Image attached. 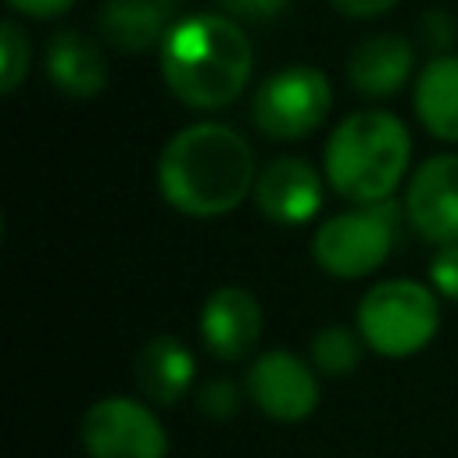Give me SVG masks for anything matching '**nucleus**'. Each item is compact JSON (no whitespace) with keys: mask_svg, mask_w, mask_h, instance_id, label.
<instances>
[{"mask_svg":"<svg viewBox=\"0 0 458 458\" xmlns=\"http://www.w3.org/2000/svg\"><path fill=\"white\" fill-rule=\"evenodd\" d=\"M258 161L250 143L222 122L179 129L157 157V190L165 204L190 218H218L254 193Z\"/></svg>","mask_w":458,"mask_h":458,"instance_id":"1","label":"nucleus"},{"mask_svg":"<svg viewBox=\"0 0 458 458\" xmlns=\"http://www.w3.org/2000/svg\"><path fill=\"white\" fill-rule=\"evenodd\" d=\"M161 79L193 111L229 107L250 82L254 47L243 21L225 11L182 14L157 47Z\"/></svg>","mask_w":458,"mask_h":458,"instance_id":"2","label":"nucleus"},{"mask_svg":"<svg viewBox=\"0 0 458 458\" xmlns=\"http://www.w3.org/2000/svg\"><path fill=\"white\" fill-rule=\"evenodd\" d=\"M411 161V132L394 111H354L326 140V182L351 204L390 200Z\"/></svg>","mask_w":458,"mask_h":458,"instance_id":"3","label":"nucleus"},{"mask_svg":"<svg viewBox=\"0 0 458 458\" xmlns=\"http://www.w3.org/2000/svg\"><path fill=\"white\" fill-rule=\"evenodd\" d=\"M440 329V301L419 279H383L358 304V333L379 358H411Z\"/></svg>","mask_w":458,"mask_h":458,"instance_id":"4","label":"nucleus"},{"mask_svg":"<svg viewBox=\"0 0 458 458\" xmlns=\"http://www.w3.org/2000/svg\"><path fill=\"white\" fill-rule=\"evenodd\" d=\"M397 225H401L397 200L358 204L351 211L329 215L315 229L311 258L333 279H361L394 254Z\"/></svg>","mask_w":458,"mask_h":458,"instance_id":"5","label":"nucleus"},{"mask_svg":"<svg viewBox=\"0 0 458 458\" xmlns=\"http://www.w3.org/2000/svg\"><path fill=\"white\" fill-rule=\"evenodd\" d=\"M333 107V86L326 72L311 64H290L265 75L250 97V118L268 140L311 136Z\"/></svg>","mask_w":458,"mask_h":458,"instance_id":"6","label":"nucleus"},{"mask_svg":"<svg viewBox=\"0 0 458 458\" xmlns=\"http://www.w3.org/2000/svg\"><path fill=\"white\" fill-rule=\"evenodd\" d=\"M89 458H168V433L161 419L136 397L97 401L79 426Z\"/></svg>","mask_w":458,"mask_h":458,"instance_id":"7","label":"nucleus"},{"mask_svg":"<svg viewBox=\"0 0 458 458\" xmlns=\"http://www.w3.org/2000/svg\"><path fill=\"white\" fill-rule=\"evenodd\" d=\"M247 397L272 422H304L318 408L315 365L293 351H265L247 369Z\"/></svg>","mask_w":458,"mask_h":458,"instance_id":"8","label":"nucleus"},{"mask_svg":"<svg viewBox=\"0 0 458 458\" xmlns=\"http://www.w3.org/2000/svg\"><path fill=\"white\" fill-rule=\"evenodd\" d=\"M404 215L422 240L458 243V154H433L411 172Z\"/></svg>","mask_w":458,"mask_h":458,"instance_id":"9","label":"nucleus"},{"mask_svg":"<svg viewBox=\"0 0 458 458\" xmlns=\"http://www.w3.org/2000/svg\"><path fill=\"white\" fill-rule=\"evenodd\" d=\"M197 326H200V340H204L211 358L240 361V358H247L258 347L265 315H261V304H258V297L250 290H243V286H218L200 304Z\"/></svg>","mask_w":458,"mask_h":458,"instance_id":"10","label":"nucleus"},{"mask_svg":"<svg viewBox=\"0 0 458 458\" xmlns=\"http://www.w3.org/2000/svg\"><path fill=\"white\" fill-rule=\"evenodd\" d=\"M254 204L276 225H304L322 208V175L304 157H272L258 172Z\"/></svg>","mask_w":458,"mask_h":458,"instance_id":"11","label":"nucleus"},{"mask_svg":"<svg viewBox=\"0 0 458 458\" xmlns=\"http://www.w3.org/2000/svg\"><path fill=\"white\" fill-rule=\"evenodd\" d=\"M179 0H104L97 14L100 39L122 54H143L161 47L168 29L182 18Z\"/></svg>","mask_w":458,"mask_h":458,"instance_id":"12","label":"nucleus"},{"mask_svg":"<svg viewBox=\"0 0 458 458\" xmlns=\"http://www.w3.org/2000/svg\"><path fill=\"white\" fill-rule=\"evenodd\" d=\"M47 79L54 89H61L72 100H93L107 86V57L97 39L75 29H61L50 36L47 54Z\"/></svg>","mask_w":458,"mask_h":458,"instance_id":"13","label":"nucleus"},{"mask_svg":"<svg viewBox=\"0 0 458 458\" xmlns=\"http://www.w3.org/2000/svg\"><path fill=\"white\" fill-rule=\"evenodd\" d=\"M415 72V50L397 32L365 36L347 57V79L361 97H394Z\"/></svg>","mask_w":458,"mask_h":458,"instance_id":"14","label":"nucleus"},{"mask_svg":"<svg viewBox=\"0 0 458 458\" xmlns=\"http://www.w3.org/2000/svg\"><path fill=\"white\" fill-rule=\"evenodd\" d=\"M132 376H136V386L143 390L147 401L175 404L190 394V386L197 379V361H193V351L179 336L157 333L140 347Z\"/></svg>","mask_w":458,"mask_h":458,"instance_id":"15","label":"nucleus"},{"mask_svg":"<svg viewBox=\"0 0 458 458\" xmlns=\"http://www.w3.org/2000/svg\"><path fill=\"white\" fill-rule=\"evenodd\" d=\"M415 114L429 136L458 143V54L426 61L415 79Z\"/></svg>","mask_w":458,"mask_h":458,"instance_id":"16","label":"nucleus"},{"mask_svg":"<svg viewBox=\"0 0 458 458\" xmlns=\"http://www.w3.org/2000/svg\"><path fill=\"white\" fill-rule=\"evenodd\" d=\"M361 333L333 322V326H322L315 336H311V365L326 376H347L358 369L361 361Z\"/></svg>","mask_w":458,"mask_h":458,"instance_id":"17","label":"nucleus"},{"mask_svg":"<svg viewBox=\"0 0 458 458\" xmlns=\"http://www.w3.org/2000/svg\"><path fill=\"white\" fill-rule=\"evenodd\" d=\"M0 89L4 93H14L21 82H25V75H29V61H32V47H29V36H25V29L14 21V18H7L4 25H0Z\"/></svg>","mask_w":458,"mask_h":458,"instance_id":"18","label":"nucleus"},{"mask_svg":"<svg viewBox=\"0 0 458 458\" xmlns=\"http://www.w3.org/2000/svg\"><path fill=\"white\" fill-rule=\"evenodd\" d=\"M240 401H243V394H240V386L233 379H208L197 390V411L208 415L211 422L233 419L240 411Z\"/></svg>","mask_w":458,"mask_h":458,"instance_id":"19","label":"nucleus"},{"mask_svg":"<svg viewBox=\"0 0 458 458\" xmlns=\"http://www.w3.org/2000/svg\"><path fill=\"white\" fill-rule=\"evenodd\" d=\"M429 283L440 297L458 301V243H440L429 258Z\"/></svg>","mask_w":458,"mask_h":458,"instance_id":"20","label":"nucleus"},{"mask_svg":"<svg viewBox=\"0 0 458 458\" xmlns=\"http://www.w3.org/2000/svg\"><path fill=\"white\" fill-rule=\"evenodd\" d=\"M290 0H218V7L236 21H272Z\"/></svg>","mask_w":458,"mask_h":458,"instance_id":"21","label":"nucleus"},{"mask_svg":"<svg viewBox=\"0 0 458 458\" xmlns=\"http://www.w3.org/2000/svg\"><path fill=\"white\" fill-rule=\"evenodd\" d=\"M329 4L347 18H376V14H386L397 0H329Z\"/></svg>","mask_w":458,"mask_h":458,"instance_id":"22","label":"nucleus"},{"mask_svg":"<svg viewBox=\"0 0 458 458\" xmlns=\"http://www.w3.org/2000/svg\"><path fill=\"white\" fill-rule=\"evenodd\" d=\"M7 4L29 18H54V14H64L75 0H7Z\"/></svg>","mask_w":458,"mask_h":458,"instance_id":"23","label":"nucleus"},{"mask_svg":"<svg viewBox=\"0 0 458 458\" xmlns=\"http://www.w3.org/2000/svg\"><path fill=\"white\" fill-rule=\"evenodd\" d=\"M422 29H426V36H429L433 47H447L451 36H454V25H451L447 11H429L426 21H422Z\"/></svg>","mask_w":458,"mask_h":458,"instance_id":"24","label":"nucleus"}]
</instances>
